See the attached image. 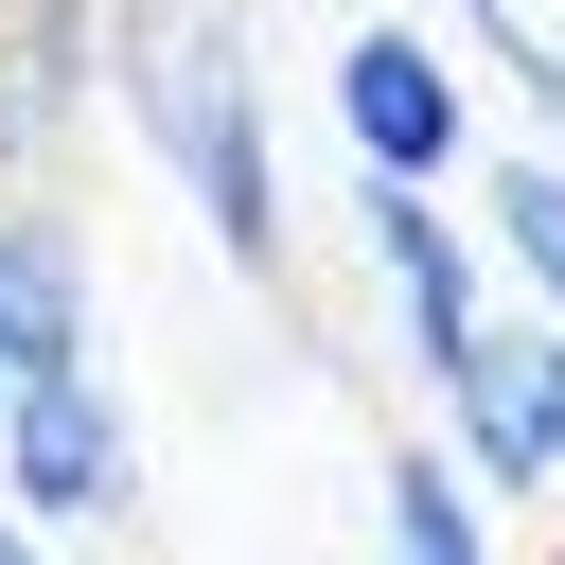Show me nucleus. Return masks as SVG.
Instances as JSON below:
<instances>
[{
    "label": "nucleus",
    "mask_w": 565,
    "mask_h": 565,
    "mask_svg": "<svg viewBox=\"0 0 565 565\" xmlns=\"http://www.w3.org/2000/svg\"><path fill=\"white\" fill-rule=\"evenodd\" d=\"M124 124L230 265H282V159H265V71L230 0H124Z\"/></svg>",
    "instance_id": "obj_1"
},
{
    "label": "nucleus",
    "mask_w": 565,
    "mask_h": 565,
    "mask_svg": "<svg viewBox=\"0 0 565 565\" xmlns=\"http://www.w3.org/2000/svg\"><path fill=\"white\" fill-rule=\"evenodd\" d=\"M335 141H353L371 194H441V177L477 159V88H459V53H441L424 18H353V35H335Z\"/></svg>",
    "instance_id": "obj_2"
},
{
    "label": "nucleus",
    "mask_w": 565,
    "mask_h": 565,
    "mask_svg": "<svg viewBox=\"0 0 565 565\" xmlns=\"http://www.w3.org/2000/svg\"><path fill=\"white\" fill-rule=\"evenodd\" d=\"M424 388H441L459 494H547V477H565V335H547V318H477Z\"/></svg>",
    "instance_id": "obj_3"
},
{
    "label": "nucleus",
    "mask_w": 565,
    "mask_h": 565,
    "mask_svg": "<svg viewBox=\"0 0 565 565\" xmlns=\"http://www.w3.org/2000/svg\"><path fill=\"white\" fill-rule=\"evenodd\" d=\"M124 494H141L124 388H106V371H35V388L0 406V512H18V530H88V512H124Z\"/></svg>",
    "instance_id": "obj_4"
},
{
    "label": "nucleus",
    "mask_w": 565,
    "mask_h": 565,
    "mask_svg": "<svg viewBox=\"0 0 565 565\" xmlns=\"http://www.w3.org/2000/svg\"><path fill=\"white\" fill-rule=\"evenodd\" d=\"M353 230H371V265H388V335H406V353L441 371V353H459V335L494 318V300H477V247L441 230V194H371Z\"/></svg>",
    "instance_id": "obj_5"
},
{
    "label": "nucleus",
    "mask_w": 565,
    "mask_h": 565,
    "mask_svg": "<svg viewBox=\"0 0 565 565\" xmlns=\"http://www.w3.org/2000/svg\"><path fill=\"white\" fill-rule=\"evenodd\" d=\"M0 371H88V247L53 212H0Z\"/></svg>",
    "instance_id": "obj_6"
},
{
    "label": "nucleus",
    "mask_w": 565,
    "mask_h": 565,
    "mask_svg": "<svg viewBox=\"0 0 565 565\" xmlns=\"http://www.w3.org/2000/svg\"><path fill=\"white\" fill-rule=\"evenodd\" d=\"M477 230H494V265L530 282V318L565 335V159H494V177H477Z\"/></svg>",
    "instance_id": "obj_7"
},
{
    "label": "nucleus",
    "mask_w": 565,
    "mask_h": 565,
    "mask_svg": "<svg viewBox=\"0 0 565 565\" xmlns=\"http://www.w3.org/2000/svg\"><path fill=\"white\" fill-rule=\"evenodd\" d=\"M0 565H53V547H18V512H0Z\"/></svg>",
    "instance_id": "obj_8"
},
{
    "label": "nucleus",
    "mask_w": 565,
    "mask_h": 565,
    "mask_svg": "<svg viewBox=\"0 0 565 565\" xmlns=\"http://www.w3.org/2000/svg\"><path fill=\"white\" fill-rule=\"evenodd\" d=\"M0 406H18V371H0Z\"/></svg>",
    "instance_id": "obj_9"
}]
</instances>
